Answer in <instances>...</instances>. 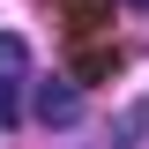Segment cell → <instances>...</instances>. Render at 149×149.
I'll return each mask as SVG.
<instances>
[{
  "label": "cell",
  "mask_w": 149,
  "mask_h": 149,
  "mask_svg": "<svg viewBox=\"0 0 149 149\" xmlns=\"http://www.w3.org/2000/svg\"><path fill=\"white\" fill-rule=\"evenodd\" d=\"M22 82H30V45L22 37H0V127L22 119Z\"/></svg>",
  "instance_id": "cell-1"
},
{
  "label": "cell",
  "mask_w": 149,
  "mask_h": 149,
  "mask_svg": "<svg viewBox=\"0 0 149 149\" xmlns=\"http://www.w3.org/2000/svg\"><path fill=\"white\" fill-rule=\"evenodd\" d=\"M30 112L45 119V127H74V112H82V97H74V82H37Z\"/></svg>",
  "instance_id": "cell-2"
},
{
  "label": "cell",
  "mask_w": 149,
  "mask_h": 149,
  "mask_svg": "<svg viewBox=\"0 0 149 149\" xmlns=\"http://www.w3.org/2000/svg\"><path fill=\"white\" fill-rule=\"evenodd\" d=\"M127 8H149V0H127Z\"/></svg>",
  "instance_id": "cell-3"
}]
</instances>
